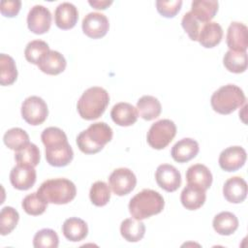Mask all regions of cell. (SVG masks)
<instances>
[{
	"instance_id": "cell-1",
	"label": "cell",
	"mask_w": 248,
	"mask_h": 248,
	"mask_svg": "<svg viewBox=\"0 0 248 248\" xmlns=\"http://www.w3.org/2000/svg\"><path fill=\"white\" fill-rule=\"evenodd\" d=\"M41 140L46 147V162L50 166L61 168L72 162L74 151L63 130L57 127H47L42 132Z\"/></svg>"
},
{
	"instance_id": "cell-2",
	"label": "cell",
	"mask_w": 248,
	"mask_h": 248,
	"mask_svg": "<svg viewBox=\"0 0 248 248\" xmlns=\"http://www.w3.org/2000/svg\"><path fill=\"white\" fill-rule=\"evenodd\" d=\"M109 103V95L106 89L93 86L86 89L78 101L77 108L81 118L95 120L106 110Z\"/></svg>"
},
{
	"instance_id": "cell-3",
	"label": "cell",
	"mask_w": 248,
	"mask_h": 248,
	"mask_svg": "<svg viewBox=\"0 0 248 248\" xmlns=\"http://www.w3.org/2000/svg\"><path fill=\"white\" fill-rule=\"evenodd\" d=\"M112 134V129L106 122L93 123L77 137L78 147L84 154L98 153L111 140Z\"/></svg>"
},
{
	"instance_id": "cell-4",
	"label": "cell",
	"mask_w": 248,
	"mask_h": 248,
	"mask_svg": "<svg viewBox=\"0 0 248 248\" xmlns=\"http://www.w3.org/2000/svg\"><path fill=\"white\" fill-rule=\"evenodd\" d=\"M164 198L151 189H143L136 194L129 202V212L133 218L143 220L163 211Z\"/></svg>"
},
{
	"instance_id": "cell-5",
	"label": "cell",
	"mask_w": 248,
	"mask_h": 248,
	"mask_svg": "<svg viewBox=\"0 0 248 248\" xmlns=\"http://www.w3.org/2000/svg\"><path fill=\"white\" fill-rule=\"evenodd\" d=\"M37 193L48 203L66 204L76 198L77 188L67 178H52L44 181Z\"/></svg>"
},
{
	"instance_id": "cell-6",
	"label": "cell",
	"mask_w": 248,
	"mask_h": 248,
	"mask_svg": "<svg viewBox=\"0 0 248 248\" xmlns=\"http://www.w3.org/2000/svg\"><path fill=\"white\" fill-rule=\"evenodd\" d=\"M245 103L246 98L242 89L234 84H227L220 87L210 98L213 110L223 115L233 112Z\"/></svg>"
},
{
	"instance_id": "cell-7",
	"label": "cell",
	"mask_w": 248,
	"mask_h": 248,
	"mask_svg": "<svg viewBox=\"0 0 248 248\" xmlns=\"http://www.w3.org/2000/svg\"><path fill=\"white\" fill-rule=\"evenodd\" d=\"M176 135V126L170 119H161L151 125L147 132V143L154 149L167 147Z\"/></svg>"
},
{
	"instance_id": "cell-8",
	"label": "cell",
	"mask_w": 248,
	"mask_h": 248,
	"mask_svg": "<svg viewBox=\"0 0 248 248\" xmlns=\"http://www.w3.org/2000/svg\"><path fill=\"white\" fill-rule=\"evenodd\" d=\"M48 115L46 103L38 96L27 97L21 105V116L24 121L32 126L41 125Z\"/></svg>"
},
{
	"instance_id": "cell-9",
	"label": "cell",
	"mask_w": 248,
	"mask_h": 248,
	"mask_svg": "<svg viewBox=\"0 0 248 248\" xmlns=\"http://www.w3.org/2000/svg\"><path fill=\"white\" fill-rule=\"evenodd\" d=\"M108 185L115 195L125 196L135 189L137 177L130 169L118 168L108 176Z\"/></svg>"
},
{
	"instance_id": "cell-10",
	"label": "cell",
	"mask_w": 248,
	"mask_h": 248,
	"mask_svg": "<svg viewBox=\"0 0 248 248\" xmlns=\"http://www.w3.org/2000/svg\"><path fill=\"white\" fill-rule=\"evenodd\" d=\"M51 14L42 5L33 6L27 15L28 29L37 35L46 33L51 25Z\"/></svg>"
},
{
	"instance_id": "cell-11",
	"label": "cell",
	"mask_w": 248,
	"mask_h": 248,
	"mask_svg": "<svg viewBox=\"0 0 248 248\" xmlns=\"http://www.w3.org/2000/svg\"><path fill=\"white\" fill-rule=\"evenodd\" d=\"M81 27L83 33L87 37L91 39H100L108 33L109 22L104 14L92 12L83 17Z\"/></svg>"
},
{
	"instance_id": "cell-12",
	"label": "cell",
	"mask_w": 248,
	"mask_h": 248,
	"mask_svg": "<svg viewBox=\"0 0 248 248\" xmlns=\"http://www.w3.org/2000/svg\"><path fill=\"white\" fill-rule=\"evenodd\" d=\"M155 179L160 188L167 192H174L181 185V174L179 170L169 164L158 166L155 172Z\"/></svg>"
},
{
	"instance_id": "cell-13",
	"label": "cell",
	"mask_w": 248,
	"mask_h": 248,
	"mask_svg": "<svg viewBox=\"0 0 248 248\" xmlns=\"http://www.w3.org/2000/svg\"><path fill=\"white\" fill-rule=\"evenodd\" d=\"M247 154L241 146H230L224 149L219 156V166L225 171H235L242 168L246 162Z\"/></svg>"
},
{
	"instance_id": "cell-14",
	"label": "cell",
	"mask_w": 248,
	"mask_h": 248,
	"mask_svg": "<svg viewBox=\"0 0 248 248\" xmlns=\"http://www.w3.org/2000/svg\"><path fill=\"white\" fill-rule=\"evenodd\" d=\"M226 42L230 50L236 52H246L248 47L247 26L241 22H232L227 31Z\"/></svg>"
},
{
	"instance_id": "cell-15",
	"label": "cell",
	"mask_w": 248,
	"mask_h": 248,
	"mask_svg": "<svg viewBox=\"0 0 248 248\" xmlns=\"http://www.w3.org/2000/svg\"><path fill=\"white\" fill-rule=\"evenodd\" d=\"M37 173L34 167L16 164L10 172V181L14 188L17 190H28L36 182Z\"/></svg>"
},
{
	"instance_id": "cell-16",
	"label": "cell",
	"mask_w": 248,
	"mask_h": 248,
	"mask_svg": "<svg viewBox=\"0 0 248 248\" xmlns=\"http://www.w3.org/2000/svg\"><path fill=\"white\" fill-rule=\"evenodd\" d=\"M78 19V12L76 6L70 2L59 4L54 12V21L58 28L68 30L77 24Z\"/></svg>"
},
{
	"instance_id": "cell-17",
	"label": "cell",
	"mask_w": 248,
	"mask_h": 248,
	"mask_svg": "<svg viewBox=\"0 0 248 248\" xmlns=\"http://www.w3.org/2000/svg\"><path fill=\"white\" fill-rule=\"evenodd\" d=\"M199 150L200 147L197 140L190 138H184L171 147L170 155L177 163H187L198 155Z\"/></svg>"
},
{
	"instance_id": "cell-18",
	"label": "cell",
	"mask_w": 248,
	"mask_h": 248,
	"mask_svg": "<svg viewBox=\"0 0 248 248\" xmlns=\"http://www.w3.org/2000/svg\"><path fill=\"white\" fill-rule=\"evenodd\" d=\"M224 198L232 203H240L247 197V183L240 176L229 178L223 186Z\"/></svg>"
},
{
	"instance_id": "cell-19",
	"label": "cell",
	"mask_w": 248,
	"mask_h": 248,
	"mask_svg": "<svg viewBox=\"0 0 248 248\" xmlns=\"http://www.w3.org/2000/svg\"><path fill=\"white\" fill-rule=\"evenodd\" d=\"M110 116L116 125L128 127L137 122L139 113L137 108L133 105L126 102H120L112 107Z\"/></svg>"
},
{
	"instance_id": "cell-20",
	"label": "cell",
	"mask_w": 248,
	"mask_h": 248,
	"mask_svg": "<svg viewBox=\"0 0 248 248\" xmlns=\"http://www.w3.org/2000/svg\"><path fill=\"white\" fill-rule=\"evenodd\" d=\"M205 200V190L197 185L189 183H187L180 195V202L182 205L188 210L199 209L203 205Z\"/></svg>"
},
{
	"instance_id": "cell-21",
	"label": "cell",
	"mask_w": 248,
	"mask_h": 248,
	"mask_svg": "<svg viewBox=\"0 0 248 248\" xmlns=\"http://www.w3.org/2000/svg\"><path fill=\"white\" fill-rule=\"evenodd\" d=\"M223 38V29L215 21L203 23L199 33L198 42L205 48H211L220 44Z\"/></svg>"
},
{
	"instance_id": "cell-22",
	"label": "cell",
	"mask_w": 248,
	"mask_h": 248,
	"mask_svg": "<svg viewBox=\"0 0 248 248\" xmlns=\"http://www.w3.org/2000/svg\"><path fill=\"white\" fill-rule=\"evenodd\" d=\"M63 235L72 242L83 240L88 234V227L85 221L78 217H71L64 221L62 225Z\"/></svg>"
},
{
	"instance_id": "cell-23",
	"label": "cell",
	"mask_w": 248,
	"mask_h": 248,
	"mask_svg": "<svg viewBox=\"0 0 248 248\" xmlns=\"http://www.w3.org/2000/svg\"><path fill=\"white\" fill-rule=\"evenodd\" d=\"M67 62L65 57L56 50H49L37 65L39 69L50 76H56L61 74L66 68Z\"/></svg>"
},
{
	"instance_id": "cell-24",
	"label": "cell",
	"mask_w": 248,
	"mask_h": 248,
	"mask_svg": "<svg viewBox=\"0 0 248 248\" xmlns=\"http://www.w3.org/2000/svg\"><path fill=\"white\" fill-rule=\"evenodd\" d=\"M212 179L211 171L206 166L202 164L192 165L186 171L187 183L197 185L205 191L210 188Z\"/></svg>"
},
{
	"instance_id": "cell-25",
	"label": "cell",
	"mask_w": 248,
	"mask_h": 248,
	"mask_svg": "<svg viewBox=\"0 0 248 248\" xmlns=\"http://www.w3.org/2000/svg\"><path fill=\"white\" fill-rule=\"evenodd\" d=\"M218 7L216 0H196L192 2L190 12L201 23H206L215 16Z\"/></svg>"
},
{
	"instance_id": "cell-26",
	"label": "cell",
	"mask_w": 248,
	"mask_h": 248,
	"mask_svg": "<svg viewBox=\"0 0 248 248\" xmlns=\"http://www.w3.org/2000/svg\"><path fill=\"white\" fill-rule=\"evenodd\" d=\"M137 110L142 119L150 121L161 114L162 106L157 98L150 95H144L138 100Z\"/></svg>"
},
{
	"instance_id": "cell-27",
	"label": "cell",
	"mask_w": 248,
	"mask_h": 248,
	"mask_svg": "<svg viewBox=\"0 0 248 248\" xmlns=\"http://www.w3.org/2000/svg\"><path fill=\"white\" fill-rule=\"evenodd\" d=\"M237 217L230 211H222L214 216L212 226L214 231L221 235H231L238 228Z\"/></svg>"
},
{
	"instance_id": "cell-28",
	"label": "cell",
	"mask_w": 248,
	"mask_h": 248,
	"mask_svg": "<svg viewBox=\"0 0 248 248\" xmlns=\"http://www.w3.org/2000/svg\"><path fill=\"white\" fill-rule=\"evenodd\" d=\"M120 233L129 242H138L142 239L145 233L144 224L135 218H127L121 222Z\"/></svg>"
},
{
	"instance_id": "cell-29",
	"label": "cell",
	"mask_w": 248,
	"mask_h": 248,
	"mask_svg": "<svg viewBox=\"0 0 248 248\" xmlns=\"http://www.w3.org/2000/svg\"><path fill=\"white\" fill-rule=\"evenodd\" d=\"M17 78V70L14 58L8 54H0V83L3 86L13 84Z\"/></svg>"
},
{
	"instance_id": "cell-30",
	"label": "cell",
	"mask_w": 248,
	"mask_h": 248,
	"mask_svg": "<svg viewBox=\"0 0 248 248\" xmlns=\"http://www.w3.org/2000/svg\"><path fill=\"white\" fill-rule=\"evenodd\" d=\"M223 64L225 68L234 74H240L247 69V53L246 52H236L232 50H228L223 57Z\"/></svg>"
},
{
	"instance_id": "cell-31",
	"label": "cell",
	"mask_w": 248,
	"mask_h": 248,
	"mask_svg": "<svg viewBox=\"0 0 248 248\" xmlns=\"http://www.w3.org/2000/svg\"><path fill=\"white\" fill-rule=\"evenodd\" d=\"M40 159L41 155L39 147L32 142H29L15 153L16 162L21 165H27L35 168L39 165Z\"/></svg>"
},
{
	"instance_id": "cell-32",
	"label": "cell",
	"mask_w": 248,
	"mask_h": 248,
	"mask_svg": "<svg viewBox=\"0 0 248 248\" xmlns=\"http://www.w3.org/2000/svg\"><path fill=\"white\" fill-rule=\"evenodd\" d=\"M3 140L8 148L17 151L29 143V136L23 129L16 127L5 133Z\"/></svg>"
},
{
	"instance_id": "cell-33",
	"label": "cell",
	"mask_w": 248,
	"mask_h": 248,
	"mask_svg": "<svg viewBox=\"0 0 248 248\" xmlns=\"http://www.w3.org/2000/svg\"><path fill=\"white\" fill-rule=\"evenodd\" d=\"M48 45L42 40H34L27 44L24 49L25 59L35 65H38L41 59L49 51Z\"/></svg>"
},
{
	"instance_id": "cell-34",
	"label": "cell",
	"mask_w": 248,
	"mask_h": 248,
	"mask_svg": "<svg viewBox=\"0 0 248 248\" xmlns=\"http://www.w3.org/2000/svg\"><path fill=\"white\" fill-rule=\"evenodd\" d=\"M47 202H46L42 197L39 196V194L31 193L27 195L21 202L23 210L28 214L32 216H38L43 214L46 207H47Z\"/></svg>"
},
{
	"instance_id": "cell-35",
	"label": "cell",
	"mask_w": 248,
	"mask_h": 248,
	"mask_svg": "<svg viewBox=\"0 0 248 248\" xmlns=\"http://www.w3.org/2000/svg\"><path fill=\"white\" fill-rule=\"evenodd\" d=\"M19 220L18 212L12 206H5L0 212V233L7 235L16 227Z\"/></svg>"
},
{
	"instance_id": "cell-36",
	"label": "cell",
	"mask_w": 248,
	"mask_h": 248,
	"mask_svg": "<svg viewBox=\"0 0 248 248\" xmlns=\"http://www.w3.org/2000/svg\"><path fill=\"white\" fill-rule=\"evenodd\" d=\"M91 202L96 206H104L110 200V187L104 181H96L89 191Z\"/></svg>"
},
{
	"instance_id": "cell-37",
	"label": "cell",
	"mask_w": 248,
	"mask_h": 248,
	"mask_svg": "<svg viewBox=\"0 0 248 248\" xmlns=\"http://www.w3.org/2000/svg\"><path fill=\"white\" fill-rule=\"evenodd\" d=\"M58 245V235L51 229H42L34 235L33 246L35 248H57Z\"/></svg>"
},
{
	"instance_id": "cell-38",
	"label": "cell",
	"mask_w": 248,
	"mask_h": 248,
	"mask_svg": "<svg viewBox=\"0 0 248 248\" xmlns=\"http://www.w3.org/2000/svg\"><path fill=\"white\" fill-rule=\"evenodd\" d=\"M203 23H201L193 15L191 12H187L184 14L182 20H181V25L184 29V31L188 34L189 38L192 41H198L199 33L202 28V25Z\"/></svg>"
},
{
	"instance_id": "cell-39",
	"label": "cell",
	"mask_w": 248,
	"mask_h": 248,
	"mask_svg": "<svg viewBox=\"0 0 248 248\" xmlns=\"http://www.w3.org/2000/svg\"><path fill=\"white\" fill-rule=\"evenodd\" d=\"M182 6L181 0H170V1H156V8L158 13L164 17H173L180 11Z\"/></svg>"
},
{
	"instance_id": "cell-40",
	"label": "cell",
	"mask_w": 248,
	"mask_h": 248,
	"mask_svg": "<svg viewBox=\"0 0 248 248\" xmlns=\"http://www.w3.org/2000/svg\"><path fill=\"white\" fill-rule=\"evenodd\" d=\"M21 8V1L19 0H3L0 3V12L4 16H16Z\"/></svg>"
},
{
	"instance_id": "cell-41",
	"label": "cell",
	"mask_w": 248,
	"mask_h": 248,
	"mask_svg": "<svg viewBox=\"0 0 248 248\" xmlns=\"http://www.w3.org/2000/svg\"><path fill=\"white\" fill-rule=\"evenodd\" d=\"M89 5L92 6L96 10H105L107 9L109 5L112 4V1H108V0H96V1H88Z\"/></svg>"
}]
</instances>
